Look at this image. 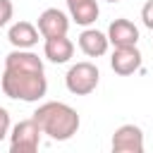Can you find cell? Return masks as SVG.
Wrapping results in <instances>:
<instances>
[{
	"instance_id": "1",
	"label": "cell",
	"mask_w": 153,
	"mask_h": 153,
	"mask_svg": "<svg viewBox=\"0 0 153 153\" xmlns=\"http://www.w3.org/2000/svg\"><path fill=\"white\" fill-rule=\"evenodd\" d=\"M33 120L38 122V127L43 129V134H48L53 141H67L79 131V115L72 105L60 103V100H48L43 105L36 108Z\"/></svg>"
},
{
	"instance_id": "2",
	"label": "cell",
	"mask_w": 153,
	"mask_h": 153,
	"mask_svg": "<svg viewBox=\"0 0 153 153\" xmlns=\"http://www.w3.org/2000/svg\"><path fill=\"white\" fill-rule=\"evenodd\" d=\"M0 86H2V93L7 98L24 100V103H36L45 96L48 79H45V72H29V69L5 67V72L0 76Z\"/></svg>"
},
{
	"instance_id": "3",
	"label": "cell",
	"mask_w": 153,
	"mask_h": 153,
	"mask_svg": "<svg viewBox=\"0 0 153 153\" xmlns=\"http://www.w3.org/2000/svg\"><path fill=\"white\" fill-rule=\"evenodd\" d=\"M98 79H100V72H98V67L93 62H76V65H72L67 69L65 86L74 96H88V93L96 91Z\"/></svg>"
},
{
	"instance_id": "4",
	"label": "cell",
	"mask_w": 153,
	"mask_h": 153,
	"mask_svg": "<svg viewBox=\"0 0 153 153\" xmlns=\"http://www.w3.org/2000/svg\"><path fill=\"white\" fill-rule=\"evenodd\" d=\"M41 134L43 129L38 127V122L31 120H22L10 129V151L12 153H36L41 146Z\"/></svg>"
},
{
	"instance_id": "5",
	"label": "cell",
	"mask_w": 153,
	"mask_h": 153,
	"mask_svg": "<svg viewBox=\"0 0 153 153\" xmlns=\"http://www.w3.org/2000/svg\"><path fill=\"white\" fill-rule=\"evenodd\" d=\"M115 153H143V131L136 124H122L112 134Z\"/></svg>"
},
{
	"instance_id": "6",
	"label": "cell",
	"mask_w": 153,
	"mask_h": 153,
	"mask_svg": "<svg viewBox=\"0 0 153 153\" xmlns=\"http://www.w3.org/2000/svg\"><path fill=\"white\" fill-rule=\"evenodd\" d=\"M38 33L43 36V38H53V36H67V31H69V19H67V14L62 12V10H57V7H48V10H43L41 12V17H38Z\"/></svg>"
},
{
	"instance_id": "7",
	"label": "cell",
	"mask_w": 153,
	"mask_h": 153,
	"mask_svg": "<svg viewBox=\"0 0 153 153\" xmlns=\"http://www.w3.org/2000/svg\"><path fill=\"white\" fill-rule=\"evenodd\" d=\"M110 67L120 76H129L141 67V53L136 45H117L110 57Z\"/></svg>"
},
{
	"instance_id": "8",
	"label": "cell",
	"mask_w": 153,
	"mask_h": 153,
	"mask_svg": "<svg viewBox=\"0 0 153 153\" xmlns=\"http://www.w3.org/2000/svg\"><path fill=\"white\" fill-rule=\"evenodd\" d=\"M108 41L115 48L117 45H136L139 43V29L134 26V22L120 17L108 26Z\"/></svg>"
},
{
	"instance_id": "9",
	"label": "cell",
	"mask_w": 153,
	"mask_h": 153,
	"mask_svg": "<svg viewBox=\"0 0 153 153\" xmlns=\"http://www.w3.org/2000/svg\"><path fill=\"white\" fill-rule=\"evenodd\" d=\"M108 45H110L108 33H103V31H98V29H84V31L79 33V48H81V53L88 55V57H100V55H105V53H108Z\"/></svg>"
},
{
	"instance_id": "10",
	"label": "cell",
	"mask_w": 153,
	"mask_h": 153,
	"mask_svg": "<svg viewBox=\"0 0 153 153\" xmlns=\"http://www.w3.org/2000/svg\"><path fill=\"white\" fill-rule=\"evenodd\" d=\"M43 55L55 62V65H65L72 60L74 55V43L67 38V36H53V38H45V45H43Z\"/></svg>"
},
{
	"instance_id": "11",
	"label": "cell",
	"mask_w": 153,
	"mask_h": 153,
	"mask_svg": "<svg viewBox=\"0 0 153 153\" xmlns=\"http://www.w3.org/2000/svg\"><path fill=\"white\" fill-rule=\"evenodd\" d=\"M65 2H67V10H69V17L79 26H91L100 14L98 0H65Z\"/></svg>"
},
{
	"instance_id": "12",
	"label": "cell",
	"mask_w": 153,
	"mask_h": 153,
	"mask_svg": "<svg viewBox=\"0 0 153 153\" xmlns=\"http://www.w3.org/2000/svg\"><path fill=\"white\" fill-rule=\"evenodd\" d=\"M7 41H10L14 48H24V50H29V48H33V45L38 43V29H36L31 22H17V24L10 26V31H7Z\"/></svg>"
},
{
	"instance_id": "13",
	"label": "cell",
	"mask_w": 153,
	"mask_h": 153,
	"mask_svg": "<svg viewBox=\"0 0 153 153\" xmlns=\"http://www.w3.org/2000/svg\"><path fill=\"white\" fill-rule=\"evenodd\" d=\"M5 67L10 69H29V72H43V60L24 48H14L7 57H5Z\"/></svg>"
},
{
	"instance_id": "14",
	"label": "cell",
	"mask_w": 153,
	"mask_h": 153,
	"mask_svg": "<svg viewBox=\"0 0 153 153\" xmlns=\"http://www.w3.org/2000/svg\"><path fill=\"white\" fill-rule=\"evenodd\" d=\"M12 14H14V5H12V0H0V29L12 19Z\"/></svg>"
},
{
	"instance_id": "15",
	"label": "cell",
	"mask_w": 153,
	"mask_h": 153,
	"mask_svg": "<svg viewBox=\"0 0 153 153\" xmlns=\"http://www.w3.org/2000/svg\"><path fill=\"white\" fill-rule=\"evenodd\" d=\"M141 19H143V26L153 31V0H148V2L141 7Z\"/></svg>"
},
{
	"instance_id": "16",
	"label": "cell",
	"mask_w": 153,
	"mask_h": 153,
	"mask_svg": "<svg viewBox=\"0 0 153 153\" xmlns=\"http://www.w3.org/2000/svg\"><path fill=\"white\" fill-rule=\"evenodd\" d=\"M10 112L5 110V108H0V141L5 139V136H10Z\"/></svg>"
},
{
	"instance_id": "17",
	"label": "cell",
	"mask_w": 153,
	"mask_h": 153,
	"mask_svg": "<svg viewBox=\"0 0 153 153\" xmlns=\"http://www.w3.org/2000/svg\"><path fill=\"white\" fill-rule=\"evenodd\" d=\"M108 2H120V0H108Z\"/></svg>"
}]
</instances>
